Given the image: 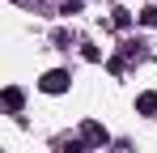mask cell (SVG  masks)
<instances>
[{
	"mask_svg": "<svg viewBox=\"0 0 157 153\" xmlns=\"http://www.w3.org/2000/svg\"><path fill=\"white\" fill-rule=\"evenodd\" d=\"M140 22H144V26H157V9H144V13H140Z\"/></svg>",
	"mask_w": 157,
	"mask_h": 153,
	"instance_id": "4",
	"label": "cell"
},
{
	"mask_svg": "<svg viewBox=\"0 0 157 153\" xmlns=\"http://www.w3.org/2000/svg\"><path fill=\"white\" fill-rule=\"evenodd\" d=\"M136 106H140L144 115H153V111H157V94H140V102H136Z\"/></svg>",
	"mask_w": 157,
	"mask_h": 153,
	"instance_id": "3",
	"label": "cell"
},
{
	"mask_svg": "<svg viewBox=\"0 0 157 153\" xmlns=\"http://www.w3.org/2000/svg\"><path fill=\"white\" fill-rule=\"evenodd\" d=\"M85 140H94V145H106V128H98V124H85Z\"/></svg>",
	"mask_w": 157,
	"mask_h": 153,
	"instance_id": "2",
	"label": "cell"
},
{
	"mask_svg": "<svg viewBox=\"0 0 157 153\" xmlns=\"http://www.w3.org/2000/svg\"><path fill=\"white\" fill-rule=\"evenodd\" d=\"M43 89H47V94H64V89H68V73H47L43 76Z\"/></svg>",
	"mask_w": 157,
	"mask_h": 153,
	"instance_id": "1",
	"label": "cell"
}]
</instances>
